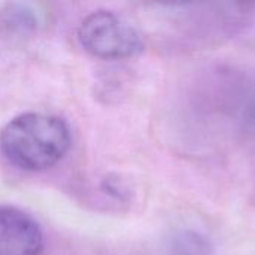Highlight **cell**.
I'll return each instance as SVG.
<instances>
[{"instance_id": "cell-1", "label": "cell", "mask_w": 255, "mask_h": 255, "mask_svg": "<svg viewBox=\"0 0 255 255\" xmlns=\"http://www.w3.org/2000/svg\"><path fill=\"white\" fill-rule=\"evenodd\" d=\"M72 143L70 128L55 115L28 112L10 120L0 134V149L9 163L39 172L57 164Z\"/></svg>"}, {"instance_id": "cell-2", "label": "cell", "mask_w": 255, "mask_h": 255, "mask_svg": "<svg viewBox=\"0 0 255 255\" xmlns=\"http://www.w3.org/2000/svg\"><path fill=\"white\" fill-rule=\"evenodd\" d=\"M78 37L90 54L108 58H128L143 51L142 34L123 16L111 10H96L84 18Z\"/></svg>"}, {"instance_id": "cell-3", "label": "cell", "mask_w": 255, "mask_h": 255, "mask_svg": "<svg viewBox=\"0 0 255 255\" xmlns=\"http://www.w3.org/2000/svg\"><path fill=\"white\" fill-rule=\"evenodd\" d=\"M43 233L37 221L13 206H0V255H40Z\"/></svg>"}, {"instance_id": "cell-4", "label": "cell", "mask_w": 255, "mask_h": 255, "mask_svg": "<svg viewBox=\"0 0 255 255\" xmlns=\"http://www.w3.org/2000/svg\"><path fill=\"white\" fill-rule=\"evenodd\" d=\"M169 255H215V245L205 233L194 229L176 232L169 239Z\"/></svg>"}, {"instance_id": "cell-5", "label": "cell", "mask_w": 255, "mask_h": 255, "mask_svg": "<svg viewBox=\"0 0 255 255\" xmlns=\"http://www.w3.org/2000/svg\"><path fill=\"white\" fill-rule=\"evenodd\" d=\"M238 121L247 133L255 136V84L245 93L239 103Z\"/></svg>"}]
</instances>
